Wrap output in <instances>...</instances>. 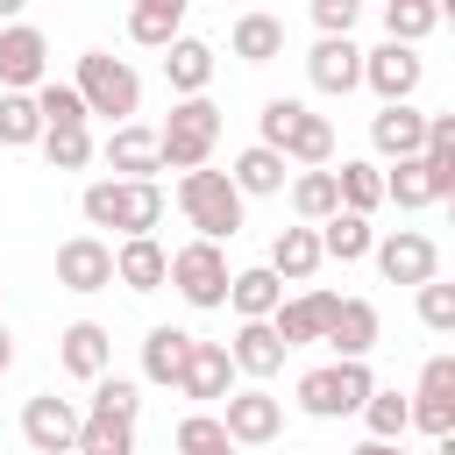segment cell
Here are the masks:
<instances>
[{
	"label": "cell",
	"instance_id": "obj_3",
	"mask_svg": "<svg viewBox=\"0 0 455 455\" xmlns=\"http://www.w3.org/2000/svg\"><path fill=\"white\" fill-rule=\"evenodd\" d=\"M242 206L249 199L228 185V171H185L178 178V213L192 220V242H213V249L235 242L242 235Z\"/></svg>",
	"mask_w": 455,
	"mask_h": 455
},
{
	"label": "cell",
	"instance_id": "obj_31",
	"mask_svg": "<svg viewBox=\"0 0 455 455\" xmlns=\"http://www.w3.org/2000/svg\"><path fill=\"white\" fill-rule=\"evenodd\" d=\"M334 192H341V213H377L384 206V171L370 164V156H341V171H334Z\"/></svg>",
	"mask_w": 455,
	"mask_h": 455
},
{
	"label": "cell",
	"instance_id": "obj_37",
	"mask_svg": "<svg viewBox=\"0 0 455 455\" xmlns=\"http://www.w3.org/2000/svg\"><path fill=\"white\" fill-rule=\"evenodd\" d=\"M28 100H36V114H43V135H57V128H85V100L71 92V78H43Z\"/></svg>",
	"mask_w": 455,
	"mask_h": 455
},
{
	"label": "cell",
	"instance_id": "obj_11",
	"mask_svg": "<svg viewBox=\"0 0 455 455\" xmlns=\"http://www.w3.org/2000/svg\"><path fill=\"white\" fill-rule=\"evenodd\" d=\"M50 78V43L36 21H7L0 28V92H36Z\"/></svg>",
	"mask_w": 455,
	"mask_h": 455
},
{
	"label": "cell",
	"instance_id": "obj_24",
	"mask_svg": "<svg viewBox=\"0 0 455 455\" xmlns=\"http://www.w3.org/2000/svg\"><path fill=\"white\" fill-rule=\"evenodd\" d=\"M178 391H185V398H199V405L228 398V391H235V363H228V348H220V341H192V355H185V377H178Z\"/></svg>",
	"mask_w": 455,
	"mask_h": 455
},
{
	"label": "cell",
	"instance_id": "obj_39",
	"mask_svg": "<svg viewBox=\"0 0 455 455\" xmlns=\"http://www.w3.org/2000/svg\"><path fill=\"white\" fill-rule=\"evenodd\" d=\"M92 412H107V419H128V427H135V419H142V384L107 370V377L92 384Z\"/></svg>",
	"mask_w": 455,
	"mask_h": 455
},
{
	"label": "cell",
	"instance_id": "obj_7",
	"mask_svg": "<svg viewBox=\"0 0 455 455\" xmlns=\"http://www.w3.org/2000/svg\"><path fill=\"white\" fill-rule=\"evenodd\" d=\"M370 263L384 270V284H412V291L441 277V249H434V235H419V228L377 235V242H370Z\"/></svg>",
	"mask_w": 455,
	"mask_h": 455
},
{
	"label": "cell",
	"instance_id": "obj_42",
	"mask_svg": "<svg viewBox=\"0 0 455 455\" xmlns=\"http://www.w3.org/2000/svg\"><path fill=\"white\" fill-rule=\"evenodd\" d=\"M412 306H419V327H427V334H455V284L434 277V284L412 291Z\"/></svg>",
	"mask_w": 455,
	"mask_h": 455
},
{
	"label": "cell",
	"instance_id": "obj_10",
	"mask_svg": "<svg viewBox=\"0 0 455 455\" xmlns=\"http://www.w3.org/2000/svg\"><path fill=\"white\" fill-rule=\"evenodd\" d=\"M405 405H412V427L427 441H448L455 434V355H427V370H419Z\"/></svg>",
	"mask_w": 455,
	"mask_h": 455
},
{
	"label": "cell",
	"instance_id": "obj_50",
	"mask_svg": "<svg viewBox=\"0 0 455 455\" xmlns=\"http://www.w3.org/2000/svg\"><path fill=\"white\" fill-rule=\"evenodd\" d=\"M213 455H235V448H213Z\"/></svg>",
	"mask_w": 455,
	"mask_h": 455
},
{
	"label": "cell",
	"instance_id": "obj_4",
	"mask_svg": "<svg viewBox=\"0 0 455 455\" xmlns=\"http://www.w3.org/2000/svg\"><path fill=\"white\" fill-rule=\"evenodd\" d=\"M213 142H220V107L213 100H178L171 107V121L156 128V156H164V171H206L213 164Z\"/></svg>",
	"mask_w": 455,
	"mask_h": 455
},
{
	"label": "cell",
	"instance_id": "obj_38",
	"mask_svg": "<svg viewBox=\"0 0 455 455\" xmlns=\"http://www.w3.org/2000/svg\"><path fill=\"white\" fill-rule=\"evenodd\" d=\"M43 142V114L28 92H0V149H36Z\"/></svg>",
	"mask_w": 455,
	"mask_h": 455
},
{
	"label": "cell",
	"instance_id": "obj_23",
	"mask_svg": "<svg viewBox=\"0 0 455 455\" xmlns=\"http://www.w3.org/2000/svg\"><path fill=\"white\" fill-rule=\"evenodd\" d=\"M192 341H199L192 327H149V334H142V384H156V391H178Z\"/></svg>",
	"mask_w": 455,
	"mask_h": 455
},
{
	"label": "cell",
	"instance_id": "obj_40",
	"mask_svg": "<svg viewBox=\"0 0 455 455\" xmlns=\"http://www.w3.org/2000/svg\"><path fill=\"white\" fill-rule=\"evenodd\" d=\"M43 156H50V171H85L100 156V142H92V128H57V135H43Z\"/></svg>",
	"mask_w": 455,
	"mask_h": 455
},
{
	"label": "cell",
	"instance_id": "obj_6",
	"mask_svg": "<svg viewBox=\"0 0 455 455\" xmlns=\"http://www.w3.org/2000/svg\"><path fill=\"white\" fill-rule=\"evenodd\" d=\"M164 284H178V299H185L192 313L228 306V249H213V242H178Z\"/></svg>",
	"mask_w": 455,
	"mask_h": 455
},
{
	"label": "cell",
	"instance_id": "obj_44",
	"mask_svg": "<svg viewBox=\"0 0 455 455\" xmlns=\"http://www.w3.org/2000/svg\"><path fill=\"white\" fill-rule=\"evenodd\" d=\"M299 107H306V100H263V114H256V142H263V149H284Z\"/></svg>",
	"mask_w": 455,
	"mask_h": 455
},
{
	"label": "cell",
	"instance_id": "obj_14",
	"mask_svg": "<svg viewBox=\"0 0 455 455\" xmlns=\"http://www.w3.org/2000/svg\"><path fill=\"white\" fill-rule=\"evenodd\" d=\"M57 284L64 291H107L114 284V242L107 235H71V242H57Z\"/></svg>",
	"mask_w": 455,
	"mask_h": 455
},
{
	"label": "cell",
	"instance_id": "obj_5",
	"mask_svg": "<svg viewBox=\"0 0 455 455\" xmlns=\"http://www.w3.org/2000/svg\"><path fill=\"white\" fill-rule=\"evenodd\" d=\"M370 391H377L370 363H320V370H306L291 384V398H299L306 419H348V412H363Z\"/></svg>",
	"mask_w": 455,
	"mask_h": 455
},
{
	"label": "cell",
	"instance_id": "obj_27",
	"mask_svg": "<svg viewBox=\"0 0 455 455\" xmlns=\"http://www.w3.org/2000/svg\"><path fill=\"white\" fill-rule=\"evenodd\" d=\"M263 270H270L277 284H313V270H320V235H313V228H277Z\"/></svg>",
	"mask_w": 455,
	"mask_h": 455
},
{
	"label": "cell",
	"instance_id": "obj_43",
	"mask_svg": "<svg viewBox=\"0 0 455 455\" xmlns=\"http://www.w3.org/2000/svg\"><path fill=\"white\" fill-rule=\"evenodd\" d=\"M213 448H235L220 434V412H185L178 419V455H213Z\"/></svg>",
	"mask_w": 455,
	"mask_h": 455
},
{
	"label": "cell",
	"instance_id": "obj_12",
	"mask_svg": "<svg viewBox=\"0 0 455 455\" xmlns=\"http://www.w3.org/2000/svg\"><path fill=\"white\" fill-rule=\"evenodd\" d=\"M21 441H28L36 455H71V441H78V405L57 398V391L21 398Z\"/></svg>",
	"mask_w": 455,
	"mask_h": 455
},
{
	"label": "cell",
	"instance_id": "obj_47",
	"mask_svg": "<svg viewBox=\"0 0 455 455\" xmlns=\"http://www.w3.org/2000/svg\"><path fill=\"white\" fill-rule=\"evenodd\" d=\"M419 156H455V114H427V149Z\"/></svg>",
	"mask_w": 455,
	"mask_h": 455
},
{
	"label": "cell",
	"instance_id": "obj_19",
	"mask_svg": "<svg viewBox=\"0 0 455 455\" xmlns=\"http://www.w3.org/2000/svg\"><path fill=\"white\" fill-rule=\"evenodd\" d=\"M370 149H377L384 164H412V156L427 149V114H419V107H377V114H370Z\"/></svg>",
	"mask_w": 455,
	"mask_h": 455
},
{
	"label": "cell",
	"instance_id": "obj_26",
	"mask_svg": "<svg viewBox=\"0 0 455 455\" xmlns=\"http://www.w3.org/2000/svg\"><path fill=\"white\" fill-rule=\"evenodd\" d=\"M277 156L299 164V171H334V121L313 114V107H299V121H291V135H284Z\"/></svg>",
	"mask_w": 455,
	"mask_h": 455
},
{
	"label": "cell",
	"instance_id": "obj_25",
	"mask_svg": "<svg viewBox=\"0 0 455 455\" xmlns=\"http://www.w3.org/2000/svg\"><path fill=\"white\" fill-rule=\"evenodd\" d=\"M228 50H235L242 64H270V57H284V14H270V7H249V14H235V28H228Z\"/></svg>",
	"mask_w": 455,
	"mask_h": 455
},
{
	"label": "cell",
	"instance_id": "obj_17",
	"mask_svg": "<svg viewBox=\"0 0 455 455\" xmlns=\"http://www.w3.org/2000/svg\"><path fill=\"white\" fill-rule=\"evenodd\" d=\"M57 363H64V377L100 384V377L114 370V334H107L100 320H71V327L57 334Z\"/></svg>",
	"mask_w": 455,
	"mask_h": 455
},
{
	"label": "cell",
	"instance_id": "obj_36",
	"mask_svg": "<svg viewBox=\"0 0 455 455\" xmlns=\"http://www.w3.org/2000/svg\"><path fill=\"white\" fill-rule=\"evenodd\" d=\"M71 455H135V427L128 419H107V412H78Z\"/></svg>",
	"mask_w": 455,
	"mask_h": 455
},
{
	"label": "cell",
	"instance_id": "obj_32",
	"mask_svg": "<svg viewBox=\"0 0 455 455\" xmlns=\"http://www.w3.org/2000/svg\"><path fill=\"white\" fill-rule=\"evenodd\" d=\"M313 235H320V263H363L370 242H377V228H370L363 213H334V220H320Z\"/></svg>",
	"mask_w": 455,
	"mask_h": 455
},
{
	"label": "cell",
	"instance_id": "obj_35",
	"mask_svg": "<svg viewBox=\"0 0 455 455\" xmlns=\"http://www.w3.org/2000/svg\"><path fill=\"white\" fill-rule=\"evenodd\" d=\"M363 427H370V441H405V434H412V405H405V391L377 384V391L363 398Z\"/></svg>",
	"mask_w": 455,
	"mask_h": 455
},
{
	"label": "cell",
	"instance_id": "obj_9",
	"mask_svg": "<svg viewBox=\"0 0 455 455\" xmlns=\"http://www.w3.org/2000/svg\"><path fill=\"white\" fill-rule=\"evenodd\" d=\"M419 78H427V57H419V50H405V43L363 50V85L377 92V107H412Z\"/></svg>",
	"mask_w": 455,
	"mask_h": 455
},
{
	"label": "cell",
	"instance_id": "obj_13",
	"mask_svg": "<svg viewBox=\"0 0 455 455\" xmlns=\"http://www.w3.org/2000/svg\"><path fill=\"white\" fill-rule=\"evenodd\" d=\"M100 156H107V171H114L121 185H156V171H164V156H156V128H142V121L107 128Z\"/></svg>",
	"mask_w": 455,
	"mask_h": 455
},
{
	"label": "cell",
	"instance_id": "obj_8",
	"mask_svg": "<svg viewBox=\"0 0 455 455\" xmlns=\"http://www.w3.org/2000/svg\"><path fill=\"white\" fill-rule=\"evenodd\" d=\"M220 434H228L235 448H270V441L284 434V398H270L263 384L228 391V398H220Z\"/></svg>",
	"mask_w": 455,
	"mask_h": 455
},
{
	"label": "cell",
	"instance_id": "obj_1",
	"mask_svg": "<svg viewBox=\"0 0 455 455\" xmlns=\"http://www.w3.org/2000/svg\"><path fill=\"white\" fill-rule=\"evenodd\" d=\"M78 213H85V228H114L121 242H135V235H156V220H164V185L92 178V185L78 192Z\"/></svg>",
	"mask_w": 455,
	"mask_h": 455
},
{
	"label": "cell",
	"instance_id": "obj_33",
	"mask_svg": "<svg viewBox=\"0 0 455 455\" xmlns=\"http://www.w3.org/2000/svg\"><path fill=\"white\" fill-rule=\"evenodd\" d=\"M434 28H441V7H434V0H384V43L419 50Z\"/></svg>",
	"mask_w": 455,
	"mask_h": 455
},
{
	"label": "cell",
	"instance_id": "obj_48",
	"mask_svg": "<svg viewBox=\"0 0 455 455\" xmlns=\"http://www.w3.org/2000/svg\"><path fill=\"white\" fill-rule=\"evenodd\" d=\"M348 455H405V441H363V448H348Z\"/></svg>",
	"mask_w": 455,
	"mask_h": 455
},
{
	"label": "cell",
	"instance_id": "obj_28",
	"mask_svg": "<svg viewBox=\"0 0 455 455\" xmlns=\"http://www.w3.org/2000/svg\"><path fill=\"white\" fill-rule=\"evenodd\" d=\"M178 36H185V0H135V7H128V43L171 50Z\"/></svg>",
	"mask_w": 455,
	"mask_h": 455
},
{
	"label": "cell",
	"instance_id": "obj_16",
	"mask_svg": "<svg viewBox=\"0 0 455 455\" xmlns=\"http://www.w3.org/2000/svg\"><path fill=\"white\" fill-rule=\"evenodd\" d=\"M334 306H341V291H320V284H313V291H299V299H284V306L270 313V334L284 341V355H291V348H306V341H320V334H327V320H334Z\"/></svg>",
	"mask_w": 455,
	"mask_h": 455
},
{
	"label": "cell",
	"instance_id": "obj_2",
	"mask_svg": "<svg viewBox=\"0 0 455 455\" xmlns=\"http://www.w3.org/2000/svg\"><path fill=\"white\" fill-rule=\"evenodd\" d=\"M71 92L85 100V121H92V114H107V121L121 128V121H135V114H142V78H135V64H128V57H114V50H85V57H78Z\"/></svg>",
	"mask_w": 455,
	"mask_h": 455
},
{
	"label": "cell",
	"instance_id": "obj_29",
	"mask_svg": "<svg viewBox=\"0 0 455 455\" xmlns=\"http://www.w3.org/2000/svg\"><path fill=\"white\" fill-rule=\"evenodd\" d=\"M284 171H291V164H284L277 149L249 142V149H242V156L228 164V185H235L242 199H270V192H284Z\"/></svg>",
	"mask_w": 455,
	"mask_h": 455
},
{
	"label": "cell",
	"instance_id": "obj_41",
	"mask_svg": "<svg viewBox=\"0 0 455 455\" xmlns=\"http://www.w3.org/2000/svg\"><path fill=\"white\" fill-rule=\"evenodd\" d=\"M384 199H391L398 213H419V206H434V192H427V171H419V156H412V164H391V171H384Z\"/></svg>",
	"mask_w": 455,
	"mask_h": 455
},
{
	"label": "cell",
	"instance_id": "obj_15",
	"mask_svg": "<svg viewBox=\"0 0 455 455\" xmlns=\"http://www.w3.org/2000/svg\"><path fill=\"white\" fill-rule=\"evenodd\" d=\"M306 78H313V92L348 100V92L363 85V50H355L348 36H320V43L306 50Z\"/></svg>",
	"mask_w": 455,
	"mask_h": 455
},
{
	"label": "cell",
	"instance_id": "obj_18",
	"mask_svg": "<svg viewBox=\"0 0 455 455\" xmlns=\"http://www.w3.org/2000/svg\"><path fill=\"white\" fill-rule=\"evenodd\" d=\"M377 334H384V320H377V306H370V299H341L320 341L334 348V363H370V348H377Z\"/></svg>",
	"mask_w": 455,
	"mask_h": 455
},
{
	"label": "cell",
	"instance_id": "obj_51",
	"mask_svg": "<svg viewBox=\"0 0 455 455\" xmlns=\"http://www.w3.org/2000/svg\"><path fill=\"white\" fill-rule=\"evenodd\" d=\"M0 299H7V284H0Z\"/></svg>",
	"mask_w": 455,
	"mask_h": 455
},
{
	"label": "cell",
	"instance_id": "obj_34",
	"mask_svg": "<svg viewBox=\"0 0 455 455\" xmlns=\"http://www.w3.org/2000/svg\"><path fill=\"white\" fill-rule=\"evenodd\" d=\"M291 213H299V228H320V220H334V213H341L334 171H299V178H291Z\"/></svg>",
	"mask_w": 455,
	"mask_h": 455
},
{
	"label": "cell",
	"instance_id": "obj_46",
	"mask_svg": "<svg viewBox=\"0 0 455 455\" xmlns=\"http://www.w3.org/2000/svg\"><path fill=\"white\" fill-rule=\"evenodd\" d=\"M419 171H427L434 206H441V199H455V156H419Z\"/></svg>",
	"mask_w": 455,
	"mask_h": 455
},
{
	"label": "cell",
	"instance_id": "obj_20",
	"mask_svg": "<svg viewBox=\"0 0 455 455\" xmlns=\"http://www.w3.org/2000/svg\"><path fill=\"white\" fill-rule=\"evenodd\" d=\"M220 348H228L235 377H249V384H270V377L284 370V341L270 334V320H242L235 341H220Z\"/></svg>",
	"mask_w": 455,
	"mask_h": 455
},
{
	"label": "cell",
	"instance_id": "obj_30",
	"mask_svg": "<svg viewBox=\"0 0 455 455\" xmlns=\"http://www.w3.org/2000/svg\"><path fill=\"white\" fill-rule=\"evenodd\" d=\"M228 306H235V320H270V313L284 306V284H277L263 263H249V270H228Z\"/></svg>",
	"mask_w": 455,
	"mask_h": 455
},
{
	"label": "cell",
	"instance_id": "obj_22",
	"mask_svg": "<svg viewBox=\"0 0 455 455\" xmlns=\"http://www.w3.org/2000/svg\"><path fill=\"white\" fill-rule=\"evenodd\" d=\"M164 277H171V249H164L156 235L114 242V284H128V291H164Z\"/></svg>",
	"mask_w": 455,
	"mask_h": 455
},
{
	"label": "cell",
	"instance_id": "obj_49",
	"mask_svg": "<svg viewBox=\"0 0 455 455\" xmlns=\"http://www.w3.org/2000/svg\"><path fill=\"white\" fill-rule=\"evenodd\" d=\"M14 370V334H7V320H0V377Z\"/></svg>",
	"mask_w": 455,
	"mask_h": 455
},
{
	"label": "cell",
	"instance_id": "obj_21",
	"mask_svg": "<svg viewBox=\"0 0 455 455\" xmlns=\"http://www.w3.org/2000/svg\"><path fill=\"white\" fill-rule=\"evenodd\" d=\"M164 85L178 100H206V85H213V43L206 36H178L164 50Z\"/></svg>",
	"mask_w": 455,
	"mask_h": 455
},
{
	"label": "cell",
	"instance_id": "obj_45",
	"mask_svg": "<svg viewBox=\"0 0 455 455\" xmlns=\"http://www.w3.org/2000/svg\"><path fill=\"white\" fill-rule=\"evenodd\" d=\"M355 14H363L355 0H313V28H320V36H348Z\"/></svg>",
	"mask_w": 455,
	"mask_h": 455
}]
</instances>
